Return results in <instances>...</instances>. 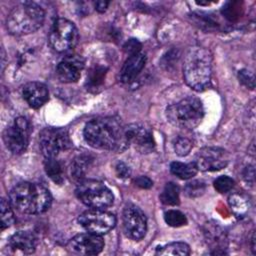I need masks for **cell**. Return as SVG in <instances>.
Listing matches in <instances>:
<instances>
[{"label": "cell", "instance_id": "obj_13", "mask_svg": "<svg viewBox=\"0 0 256 256\" xmlns=\"http://www.w3.org/2000/svg\"><path fill=\"white\" fill-rule=\"evenodd\" d=\"M104 248V240L101 235L91 232L74 236L67 244V249L77 255H96Z\"/></svg>", "mask_w": 256, "mask_h": 256}, {"label": "cell", "instance_id": "obj_30", "mask_svg": "<svg viewBox=\"0 0 256 256\" xmlns=\"http://www.w3.org/2000/svg\"><path fill=\"white\" fill-rule=\"evenodd\" d=\"M206 190V184L201 180H193L188 182L184 187L185 194L190 198H196L201 195Z\"/></svg>", "mask_w": 256, "mask_h": 256}, {"label": "cell", "instance_id": "obj_34", "mask_svg": "<svg viewBox=\"0 0 256 256\" xmlns=\"http://www.w3.org/2000/svg\"><path fill=\"white\" fill-rule=\"evenodd\" d=\"M115 171H116L117 176L122 179L128 178L131 175V170H130L129 166H127L124 162H118L115 166Z\"/></svg>", "mask_w": 256, "mask_h": 256}, {"label": "cell", "instance_id": "obj_20", "mask_svg": "<svg viewBox=\"0 0 256 256\" xmlns=\"http://www.w3.org/2000/svg\"><path fill=\"white\" fill-rule=\"evenodd\" d=\"M228 202L232 212L236 217L243 218L247 215L250 208V202L245 195L241 193H233L229 196Z\"/></svg>", "mask_w": 256, "mask_h": 256}, {"label": "cell", "instance_id": "obj_28", "mask_svg": "<svg viewBox=\"0 0 256 256\" xmlns=\"http://www.w3.org/2000/svg\"><path fill=\"white\" fill-rule=\"evenodd\" d=\"M165 222L171 227H181L187 224L186 216L179 210H168L164 213Z\"/></svg>", "mask_w": 256, "mask_h": 256}, {"label": "cell", "instance_id": "obj_22", "mask_svg": "<svg viewBox=\"0 0 256 256\" xmlns=\"http://www.w3.org/2000/svg\"><path fill=\"white\" fill-rule=\"evenodd\" d=\"M44 169L48 177L56 184H62L64 181V168L56 158H45Z\"/></svg>", "mask_w": 256, "mask_h": 256}, {"label": "cell", "instance_id": "obj_2", "mask_svg": "<svg viewBox=\"0 0 256 256\" xmlns=\"http://www.w3.org/2000/svg\"><path fill=\"white\" fill-rule=\"evenodd\" d=\"M9 201L17 211L35 215L45 212L50 207L52 196L41 184L21 182L10 191Z\"/></svg>", "mask_w": 256, "mask_h": 256}, {"label": "cell", "instance_id": "obj_12", "mask_svg": "<svg viewBox=\"0 0 256 256\" xmlns=\"http://www.w3.org/2000/svg\"><path fill=\"white\" fill-rule=\"evenodd\" d=\"M229 153L220 147H204L194 157L193 164L200 171H218L229 163Z\"/></svg>", "mask_w": 256, "mask_h": 256}, {"label": "cell", "instance_id": "obj_35", "mask_svg": "<svg viewBox=\"0 0 256 256\" xmlns=\"http://www.w3.org/2000/svg\"><path fill=\"white\" fill-rule=\"evenodd\" d=\"M134 182H135V185H136V186H138V187H140V188H142V189H148V188H150V187L153 186L152 180H151L149 177L143 176V175L138 176L137 178H135Z\"/></svg>", "mask_w": 256, "mask_h": 256}, {"label": "cell", "instance_id": "obj_3", "mask_svg": "<svg viewBox=\"0 0 256 256\" xmlns=\"http://www.w3.org/2000/svg\"><path fill=\"white\" fill-rule=\"evenodd\" d=\"M212 55L201 46H194L186 53L183 76L186 84L195 91H204L211 83Z\"/></svg>", "mask_w": 256, "mask_h": 256}, {"label": "cell", "instance_id": "obj_16", "mask_svg": "<svg viewBox=\"0 0 256 256\" xmlns=\"http://www.w3.org/2000/svg\"><path fill=\"white\" fill-rule=\"evenodd\" d=\"M37 246L36 236L28 230H21L14 233L9 241L8 248L15 255H29L35 252Z\"/></svg>", "mask_w": 256, "mask_h": 256}, {"label": "cell", "instance_id": "obj_19", "mask_svg": "<svg viewBox=\"0 0 256 256\" xmlns=\"http://www.w3.org/2000/svg\"><path fill=\"white\" fill-rule=\"evenodd\" d=\"M204 234L208 244L212 245L213 249H215L211 254H225L224 251H221L225 245V234L217 223H207L205 225Z\"/></svg>", "mask_w": 256, "mask_h": 256}, {"label": "cell", "instance_id": "obj_27", "mask_svg": "<svg viewBox=\"0 0 256 256\" xmlns=\"http://www.w3.org/2000/svg\"><path fill=\"white\" fill-rule=\"evenodd\" d=\"M0 215H1V230H4L10 227L14 221V213H13V206L11 205L9 200L4 198L1 199L0 202Z\"/></svg>", "mask_w": 256, "mask_h": 256}, {"label": "cell", "instance_id": "obj_36", "mask_svg": "<svg viewBox=\"0 0 256 256\" xmlns=\"http://www.w3.org/2000/svg\"><path fill=\"white\" fill-rule=\"evenodd\" d=\"M243 175H244V179L246 180V182L253 185V183H254V167L253 166H247L245 168V171H244Z\"/></svg>", "mask_w": 256, "mask_h": 256}, {"label": "cell", "instance_id": "obj_11", "mask_svg": "<svg viewBox=\"0 0 256 256\" xmlns=\"http://www.w3.org/2000/svg\"><path fill=\"white\" fill-rule=\"evenodd\" d=\"M124 234L135 241L144 238L147 232V218L144 212L134 204H128L124 207L123 216Z\"/></svg>", "mask_w": 256, "mask_h": 256}, {"label": "cell", "instance_id": "obj_15", "mask_svg": "<svg viewBox=\"0 0 256 256\" xmlns=\"http://www.w3.org/2000/svg\"><path fill=\"white\" fill-rule=\"evenodd\" d=\"M84 59L77 54L68 55L63 58L56 67L58 79L64 83H73L79 80L84 68Z\"/></svg>", "mask_w": 256, "mask_h": 256}, {"label": "cell", "instance_id": "obj_37", "mask_svg": "<svg viewBox=\"0 0 256 256\" xmlns=\"http://www.w3.org/2000/svg\"><path fill=\"white\" fill-rule=\"evenodd\" d=\"M108 5H109L108 1H97V2H95V9L98 12H104V11H106Z\"/></svg>", "mask_w": 256, "mask_h": 256}, {"label": "cell", "instance_id": "obj_31", "mask_svg": "<svg viewBox=\"0 0 256 256\" xmlns=\"http://www.w3.org/2000/svg\"><path fill=\"white\" fill-rule=\"evenodd\" d=\"M213 185L219 193H226L234 187V180L227 175H222L214 180Z\"/></svg>", "mask_w": 256, "mask_h": 256}, {"label": "cell", "instance_id": "obj_1", "mask_svg": "<svg viewBox=\"0 0 256 256\" xmlns=\"http://www.w3.org/2000/svg\"><path fill=\"white\" fill-rule=\"evenodd\" d=\"M85 141L93 148L122 152L128 146L125 126L115 117H98L89 121L83 131Z\"/></svg>", "mask_w": 256, "mask_h": 256}, {"label": "cell", "instance_id": "obj_32", "mask_svg": "<svg viewBox=\"0 0 256 256\" xmlns=\"http://www.w3.org/2000/svg\"><path fill=\"white\" fill-rule=\"evenodd\" d=\"M141 48H142V45L137 39H130L123 46V49L125 53L128 54V56L139 53L141 51Z\"/></svg>", "mask_w": 256, "mask_h": 256}, {"label": "cell", "instance_id": "obj_6", "mask_svg": "<svg viewBox=\"0 0 256 256\" xmlns=\"http://www.w3.org/2000/svg\"><path fill=\"white\" fill-rule=\"evenodd\" d=\"M75 194L83 204L94 209H105L114 201L111 190L105 184L91 179L77 184Z\"/></svg>", "mask_w": 256, "mask_h": 256}, {"label": "cell", "instance_id": "obj_25", "mask_svg": "<svg viewBox=\"0 0 256 256\" xmlns=\"http://www.w3.org/2000/svg\"><path fill=\"white\" fill-rule=\"evenodd\" d=\"M170 171L176 177L182 180H188L195 176L198 170L193 163H183L174 161L170 164Z\"/></svg>", "mask_w": 256, "mask_h": 256}, {"label": "cell", "instance_id": "obj_9", "mask_svg": "<svg viewBox=\"0 0 256 256\" xmlns=\"http://www.w3.org/2000/svg\"><path fill=\"white\" fill-rule=\"evenodd\" d=\"M30 132L31 126L28 119L23 116L17 117L3 132L5 146L13 154L23 153L28 147Z\"/></svg>", "mask_w": 256, "mask_h": 256}, {"label": "cell", "instance_id": "obj_4", "mask_svg": "<svg viewBox=\"0 0 256 256\" xmlns=\"http://www.w3.org/2000/svg\"><path fill=\"white\" fill-rule=\"evenodd\" d=\"M45 12L34 2H23L15 6L7 16L8 31L17 36L31 34L37 31L44 23Z\"/></svg>", "mask_w": 256, "mask_h": 256}, {"label": "cell", "instance_id": "obj_10", "mask_svg": "<svg viewBox=\"0 0 256 256\" xmlns=\"http://www.w3.org/2000/svg\"><path fill=\"white\" fill-rule=\"evenodd\" d=\"M78 222L87 232L102 236L115 227L117 220L113 213L105 209L91 208L79 215Z\"/></svg>", "mask_w": 256, "mask_h": 256}, {"label": "cell", "instance_id": "obj_38", "mask_svg": "<svg viewBox=\"0 0 256 256\" xmlns=\"http://www.w3.org/2000/svg\"><path fill=\"white\" fill-rule=\"evenodd\" d=\"M254 242H255V235H254V233L252 234V238H251V243H252V251H253V253L255 254V245H254Z\"/></svg>", "mask_w": 256, "mask_h": 256}, {"label": "cell", "instance_id": "obj_26", "mask_svg": "<svg viewBox=\"0 0 256 256\" xmlns=\"http://www.w3.org/2000/svg\"><path fill=\"white\" fill-rule=\"evenodd\" d=\"M160 200L163 204L169 206H176L180 202L179 198V187L173 183H166L163 191L160 194Z\"/></svg>", "mask_w": 256, "mask_h": 256}, {"label": "cell", "instance_id": "obj_14", "mask_svg": "<svg viewBox=\"0 0 256 256\" xmlns=\"http://www.w3.org/2000/svg\"><path fill=\"white\" fill-rule=\"evenodd\" d=\"M125 132L128 144L133 146L138 152L147 154L155 149L153 134L146 126L139 123H133L125 127Z\"/></svg>", "mask_w": 256, "mask_h": 256}, {"label": "cell", "instance_id": "obj_17", "mask_svg": "<svg viewBox=\"0 0 256 256\" xmlns=\"http://www.w3.org/2000/svg\"><path fill=\"white\" fill-rule=\"evenodd\" d=\"M21 95L25 102L34 109L40 108L49 99V92L46 85L37 81L26 83L21 89Z\"/></svg>", "mask_w": 256, "mask_h": 256}, {"label": "cell", "instance_id": "obj_8", "mask_svg": "<svg viewBox=\"0 0 256 256\" xmlns=\"http://www.w3.org/2000/svg\"><path fill=\"white\" fill-rule=\"evenodd\" d=\"M79 34L73 22L65 18L54 21L49 33V44L57 52H65L77 44Z\"/></svg>", "mask_w": 256, "mask_h": 256}, {"label": "cell", "instance_id": "obj_18", "mask_svg": "<svg viewBox=\"0 0 256 256\" xmlns=\"http://www.w3.org/2000/svg\"><path fill=\"white\" fill-rule=\"evenodd\" d=\"M146 63V56L139 52L129 55L120 70V80L123 83L132 82L142 71Z\"/></svg>", "mask_w": 256, "mask_h": 256}, {"label": "cell", "instance_id": "obj_29", "mask_svg": "<svg viewBox=\"0 0 256 256\" xmlns=\"http://www.w3.org/2000/svg\"><path fill=\"white\" fill-rule=\"evenodd\" d=\"M173 147L175 150V153L179 156H186L190 153L193 144L192 141L184 136H178L175 138L173 142Z\"/></svg>", "mask_w": 256, "mask_h": 256}, {"label": "cell", "instance_id": "obj_21", "mask_svg": "<svg viewBox=\"0 0 256 256\" xmlns=\"http://www.w3.org/2000/svg\"><path fill=\"white\" fill-rule=\"evenodd\" d=\"M89 162H90V158L87 155L77 156L73 160L70 166V176L75 183L79 184L80 182L85 180L86 169L89 165Z\"/></svg>", "mask_w": 256, "mask_h": 256}, {"label": "cell", "instance_id": "obj_23", "mask_svg": "<svg viewBox=\"0 0 256 256\" xmlns=\"http://www.w3.org/2000/svg\"><path fill=\"white\" fill-rule=\"evenodd\" d=\"M155 254L161 256H187L190 254V247L184 242H171L164 246L157 247Z\"/></svg>", "mask_w": 256, "mask_h": 256}, {"label": "cell", "instance_id": "obj_5", "mask_svg": "<svg viewBox=\"0 0 256 256\" xmlns=\"http://www.w3.org/2000/svg\"><path fill=\"white\" fill-rule=\"evenodd\" d=\"M168 121L181 129L191 130L196 128L204 117V108L201 100L188 96L179 102L171 104L166 109Z\"/></svg>", "mask_w": 256, "mask_h": 256}, {"label": "cell", "instance_id": "obj_24", "mask_svg": "<svg viewBox=\"0 0 256 256\" xmlns=\"http://www.w3.org/2000/svg\"><path fill=\"white\" fill-rule=\"evenodd\" d=\"M107 68L101 65H95L90 68L88 74H87V80H86V86L89 90H96L98 89L106 76Z\"/></svg>", "mask_w": 256, "mask_h": 256}, {"label": "cell", "instance_id": "obj_7", "mask_svg": "<svg viewBox=\"0 0 256 256\" xmlns=\"http://www.w3.org/2000/svg\"><path fill=\"white\" fill-rule=\"evenodd\" d=\"M39 146L45 158H56L72 147V141L64 128L46 127L39 133Z\"/></svg>", "mask_w": 256, "mask_h": 256}, {"label": "cell", "instance_id": "obj_33", "mask_svg": "<svg viewBox=\"0 0 256 256\" xmlns=\"http://www.w3.org/2000/svg\"><path fill=\"white\" fill-rule=\"evenodd\" d=\"M239 80L248 88L253 89L254 88V75L251 71L243 69L241 71H239Z\"/></svg>", "mask_w": 256, "mask_h": 256}]
</instances>
